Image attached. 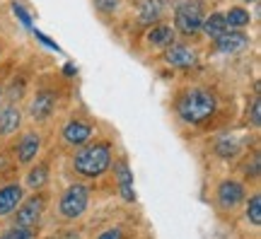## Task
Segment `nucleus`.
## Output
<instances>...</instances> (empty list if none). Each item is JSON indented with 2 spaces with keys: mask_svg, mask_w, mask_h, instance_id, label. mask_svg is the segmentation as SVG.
Wrapping results in <instances>:
<instances>
[{
  "mask_svg": "<svg viewBox=\"0 0 261 239\" xmlns=\"http://www.w3.org/2000/svg\"><path fill=\"white\" fill-rule=\"evenodd\" d=\"M177 111L187 123H203L215 111V97L205 90H191L177 101Z\"/></svg>",
  "mask_w": 261,
  "mask_h": 239,
  "instance_id": "nucleus-1",
  "label": "nucleus"
},
{
  "mask_svg": "<svg viewBox=\"0 0 261 239\" xmlns=\"http://www.w3.org/2000/svg\"><path fill=\"white\" fill-rule=\"evenodd\" d=\"M109 165H112V152L102 143L85 147L83 152L75 155V169L85 176H99L109 169Z\"/></svg>",
  "mask_w": 261,
  "mask_h": 239,
  "instance_id": "nucleus-2",
  "label": "nucleus"
},
{
  "mask_svg": "<svg viewBox=\"0 0 261 239\" xmlns=\"http://www.w3.org/2000/svg\"><path fill=\"white\" fill-rule=\"evenodd\" d=\"M174 19H177V27L184 32V34H196L201 24H203V12H201V5L196 0H181L174 10Z\"/></svg>",
  "mask_w": 261,
  "mask_h": 239,
  "instance_id": "nucleus-3",
  "label": "nucleus"
},
{
  "mask_svg": "<svg viewBox=\"0 0 261 239\" xmlns=\"http://www.w3.org/2000/svg\"><path fill=\"white\" fill-rule=\"evenodd\" d=\"M87 198H90V193L87 189L80 184L70 186L65 196L61 198V213H63L65 218H77V215H83L85 208H87Z\"/></svg>",
  "mask_w": 261,
  "mask_h": 239,
  "instance_id": "nucleus-4",
  "label": "nucleus"
},
{
  "mask_svg": "<svg viewBox=\"0 0 261 239\" xmlns=\"http://www.w3.org/2000/svg\"><path fill=\"white\" fill-rule=\"evenodd\" d=\"M41 210H44V198H29L22 208L17 210V218H15V227H32L37 225L39 218H41Z\"/></svg>",
  "mask_w": 261,
  "mask_h": 239,
  "instance_id": "nucleus-5",
  "label": "nucleus"
},
{
  "mask_svg": "<svg viewBox=\"0 0 261 239\" xmlns=\"http://www.w3.org/2000/svg\"><path fill=\"white\" fill-rule=\"evenodd\" d=\"M215 41H218V51H223V54H234V51H242V48L249 44L247 34H242V32H225L223 37H218Z\"/></svg>",
  "mask_w": 261,
  "mask_h": 239,
  "instance_id": "nucleus-6",
  "label": "nucleus"
},
{
  "mask_svg": "<svg viewBox=\"0 0 261 239\" xmlns=\"http://www.w3.org/2000/svg\"><path fill=\"white\" fill-rule=\"evenodd\" d=\"M90 133H92V128H90L87 123H83V121H70L63 128V140L70 143V145H83L85 140L90 138Z\"/></svg>",
  "mask_w": 261,
  "mask_h": 239,
  "instance_id": "nucleus-7",
  "label": "nucleus"
},
{
  "mask_svg": "<svg viewBox=\"0 0 261 239\" xmlns=\"http://www.w3.org/2000/svg\"><path fill=\"white\" fill-rule=\"evenodd\" d=\"M167 63H172L174 68H191L196 65V54L187 46H172L167 51Z\"/></svg>",
  "mask_w": 261,
  "mask_h": 239,
  "instance_id": "nucleus-8",
  "label": "nucleus"
},
{
  "mask_svg": "<svg viewBox=\"0 0 261 239\" xmlns=\"http://www.w3.org/2000/svg\"><path fill=\"white\" fill-rule=\"evenodd\" d=\"M218 198L223 205H237L244 198V189L237 181H223L218 189Z\"/></svg>",
  "mask_w": 261,
  "mask_h": 239,
  "instance_id": "nucleus-9",
  "label": "nucleus"
},
{
  "mask_svg": "<svg viewBox=\"0 0 261 239\" xmlns=\"http://www.w3.org/2000/svg\"><path fill=\"white\" fill-rule=\"evenodd\" d=\"M22 201V189L19 186H5L0 189V215H8L17 208V203Z\"/></svg>",
  "mask_w": 261,
  "mask_h": 239,
  "instance_id": "nucleus-10",
  "label": "nucleus"
},
{
  "mask_svg": "<svg viewBox=\"0 0 261 239\" xmlns=\"http://www.w3.org/2000/svg\"><path fill=\"white\" fill-rule=\"evenodd\" d=\"M116 174H119V186H121V196L123 201H136V191H133V174H130V169L126 162H119L116 165Z\"/></svg>",
  "mask_w": 261,
  "mask_h": 239,
  "instance_id": "nucleus-11",
  "label": "nucleus"
},
{
  "mask_svg": "<svg viewBox=\"0 0 261 239\" xmlns=\"http://www.w3.org/2000/svg\"><path fill=\"white\" fill-rule=\"evenodd\" d=\"M54 111V94L51 92H41L37 94V99H34V104H32V116L39 121H44Z\"/></svg>",
  "mask_w": 261,
  "mask_h": 239,
  "instance_id": "nucleus-12",
  "label": "nucleus"
},
{
  "mask_svg": "<svg viewBox=\"0 0 261 239\" xmlns=\"http://www.w3.org/2000/svg\"><path fill=\"white\" fill-rule=\"evenodd\" d=\"M201 29H203L205 34L211 39H218L223 37L225 32H227V22H225V15H220V12H215V15H211L208 19H203V24H201Z\"/></svg>",
  "mask_w": 261,
  "mask_h": 239,
  "instance_id": "nucleus-13",
  "label": "nucleus"
},
{
  "mask_svg": "<svg viewBox=\"0 0 261 239\" xmlns=\"http://www.w3.org/2000/svg\"><path fill=\"white\" fill-rule=\"evenodd\" d=\"M165 3H167V0H148V3L143 5V10H140V22H145V24L158 22L160 15L165 12Z\"/></svg>",
  "mask_w": 261,
  "mask_h": 239,
  "instance_id": "nucleus-14",
  "label": "nucleus"
},
{
  "mask_svg": "<svg viewBox=\"0 0 261 239\" xmlns=\"http://www.w3.org/2000/svg\"><path fill=\"white\" fill-rule=\"evenodd\" d=\"M148 41L152 46H172L174 44V32H172V27L160 24V27H155L148 34Z\"/></svg>",
  "mask_w": 261,
  "mask_h": 239,
  "instance_id": "nucleus-15",
  "label": "nucleus"
},
{
  "mask_svg": "<svg viewBox=\"0 0 261 239\" xmlns=\"http://www.w3.org/2000/svg\"><path fill=\"white\" fill-rule=\"evenodd\" d=\"M37 150H39V136H34V133L24 136L22 143H19V162H29L32 157L37 155Z\"/></svg>",
  "mask_w": 261,
  "mask_h": 239,
  "instance_id": "nucleus-16",
  "label": "nucleus"
},
{
  "mask_svg": "<svg viewBox=\"0 0 261 239\" xmlns=\"http://www.w3.org/2000/svg\"><path fill=\"white\" fill-rule=\"evenodd\" d=\"M19 128V111L15 107H10L0 114V133H12Z\"/></svg>",
  "mask_w": 261,
  "mask_h": 239,
  "instance_id": "nucleus-17",
  "label": "nucleus"
},
{
  "mask_svg": "<svg viewBox=\"0 0 261 239\" xmlns=\"http://www.w3.org/2000/svg\"><path fill=\"white\" fill-rule=\"evenodd\" d=\"M225 22H227V27H234V29H242L249 24V12L242 8H232L227 15H225Z\"/></svg>",
  "mask_w": 261,
  "mask_h": 239,
  "instance_id": "nucleus-18",
  "label": "nucleus"
},
{
  "mask_svg": "<svg viewBox=\"0 0 261 239\" xmlns=\"http://www.w3.org/2000/svg\"><path fill=\"white\" fill-rule=\"evenodd\" d=\"M215 152H218L220 157H234L237 152H240V143H237L234 138H223V140H218Z\"/></svg>",
  "mask_w": 261,
  "mask_h": 239,
  "instance_id": "nucleus-19",
  "label": "nucleus"
},
{
  "mask_svg": "<svg viewBox=\"0 0 261 239\" xmlns=\"http://www.w3.org/2000/svg\"><path fill=\"white\" fill-rule=\"evenodd\" d=\"M247 218H249L254 225H261V196H252L249 208H247Z\"/></svg>",
  "mask_w": 261,
  "mask_h": 239,
  "instance_id": "nucleus-20",
  "label": "nucleus"
},
{
  "mask_svg": "<svg viewBox=\"0 0 261 239\" xmlns=\"http://www.w3.org/2000/svg\"><path fill=\"white\" fill-rule=\"evenodd\" d=\"M46 176H48V169H46V165H39L37 169H32V172H29V186H34V189H37V186H41L44 184V181H46Z\"/></svg>",
  "mask_w": 261,
  "mask_h": 239,
  "instance_id": "nucleus-21",
  "label": "nucleus"
},
{
  "mask_svg": "<svg viewBox=\"0 0 261 239\" xmlns=\"http://www.w3.org/2000/svg\"><path fill=\"white\" fill-rule=\"evenodd\" d=\"M0 239H32V230H29V227H12V230H8Z\"/></svg>",
  "mask_w": 261,
  "mask_h": 239,
  "instance_id": "nucleus-22",
  "label": "nucleus"
},
{
  "mask_svg": "<svg viewBox=\"0 0 261 239\" xmlns=\"http://www.w3.org/2000/svg\"><path fill=\"white\" fill-rule=\"evenodd\" d=\"M252 126H261V101L259 99H254L252 101Z\"/></svg>",
  "mask_w": 261,
  "mask_h": 239,
  "instance_id": "nucleus-23",
  "label": "nucleus"
},
{
  "mask_svg": "<svg viewBox=\"0 0 261 239\" xmlns=\"http://www.w3.org/2000/svg\"><path fill=\"white\" fill-rule=\"evenodd\" d=\"M12 10H15V15L22 19V24H24V27H27V29L32 27V17L24 12V8H22V5H17V3H15V5H12Z\"/></svg>",
  "mask_w": 261,
  "mask_h": 239,
  "instance_id": "nucleus-24",
  "label": "nucleus"
},
{
  "mask_svg": "<svg viewBox=\"0 0 261 239\" xmlns=\"http://www.w3.org/2000/svg\"><path fill=\"white\" fill-rule=\"evenodd\" d=\"M99 10H116V0H94Z\"/></svg>",
  "mask_w": 261,
  "mask_h": 239,
  "instance_id": "nucleus-25",
  "label": "nucleus"
},
{
  "mask_svg": "<svg viewBox=\"0 0 261 239\" xmlns=\"http://www.w3.org/2000/svg\"><path fill=\"white\" fill-rule=\"evenodd\" d=\"M99 239H121V232H119V230H109V232H104V234H99Z\"/></svg>",
  "mask_w": 261,
  "mask_h": 239,
  "instance_id": "nucleus-26",
  "label": "nucleus"
},
{
  "mask_svg": "<svg viewBox=\"0 0 261 239\" xmlns=\"http://www.w3.org/2000/svg\"><path fill=\"white\" fill-rule=\"evenodd\" d=\"M249 3H256V0H249Z\"/></svg>",
  "mask_w": 261,
  "mask_h": 239,
  "instance_id": "nucleus-27",
  "label": "nucleus"
}]
</instances>
